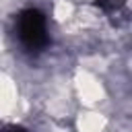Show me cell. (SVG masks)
<instances>
[{
	"instance_id": "1",
	"label": "cell",
	"mask_w": 132,
	"mask_h": 132,
	"mask_svg": "<svg viewBox=\"0 0 132 132\" xmlns=\"http://www.w3.org/2000/svg\"><path fill=\"white\" fill-rule=\"evenodd\" d=\"M16 33L21 43L29 52H41L47 45V29H45V16L35 10H23L16 21Z\"/></svg>"
}]
</instances>
